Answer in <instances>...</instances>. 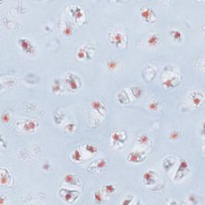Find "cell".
Instances as JSON below:
<instances>
[{
  "mask_svg": "<svg viewBox=\"0 0 205 205\" xmlns=\"http://www.w3.org/2000/svg\"><path fill=\"white\" fill-rule=\"evenodd\" d=\"M59 195L63 198V200H65L66 202H68V203H72V202L75 201L78 199V197H79L78 191H71V190L64 189V188L60 189Z\"/></svg>",
  "mask_w": 205,
  "mask_h": 205,
  "instance_id": "1",
  "label": "cell"
},
{
  "mask_svg": "<svg viewBox=\"0 0 205 205\" xmlns=\"http://www.w3.org/2000/svg\"><path fill=\"white\" fill-rule=\"evenodd\" d=\"M19 44L21 46L22 49L25 52L27 53H32L33 52V46L32 45V43H30V41L27 39V38H21L19 41Z\"/></svg>",
  "mask_w": 205,
  "mask_h": 205,
  "instance_id": "2",
  "label": "cell"
},
{
  "mask_svg": "<svg viewBox=\"0 0 205 205\" xmlns=\"http://www.w3.org/2000/svg\"><path fill=\"white\" fill-rule=\"evenodd\" d=\"M155 172L152 170H148L143 175V181L147 185L154 184L155 182Z\"/></svg>",
  "mask_w": 205,
  "mask_h": 205,
  "instance_id": "3",
  "label": "cell"
},
{
  "mask_svg": "<svg viewBox=\"0 0 205 205\" xmlns=\"http://www.w3.org/2000/svg\"><path fill=\"white\" fill-rule=\"evenodd\" d=\"M153 15L155 16V14L153 13V11H152L151 9L147 8L145 9L144 11H142V16L143 19H145V20L147 22H152L153 21Z\"/></svg>",
  "mask_w": 205,
  "mask_h": 205,
  "instance_id": "4",
  "label": "cell"
},
{
  "mask_svg": "<svg viewBox=\"0 0 205 205\" xmlns=\"http://www.w3.org/2000/svg\"><path fill=\"white\" fill-rule=\"evenodd\" d=\"M65 181L69 184H71V185H78L79 179L75 177L73 175H67L65 177Z\"/></svg>",
  "mask_w": 205,
  "mask_h": 205,
  "instance_id": "5",
  "label": "cell"
},
{
  "mask_svg": "<svg viewBox=\"0 0 205 205\" xmlns=\"http://www.w3.org/2000/svg\"><path fill=\"white\" fill-rule=\"evenodd\" d=\"M159 35H156V34H154V35H152L150 36V38H148L147 40V43H149L151 46H154L156 45L159 42Z\"/></svg>",
  "mask_w": 205,
  "mask_h": 205,
  "instance_id": "6",
  "label": "cell"
},
{
  "mask_svg": "<svg viewBox=\"0 0 205 205\" xmlns=\"http://www.w3.org/2000/svg\"><path fill=\"white\" fill-rule=\"evenodd\" d=\"M115 190V188H114L113 185H111V184H108V185H106L104 188V191H105L106 194L108 195H111L112 194V193H114Z\"/></svg>",
  "mask_w": 205,
  "mask_h": 205,
  "instance_id": "7",
  "label": "cell"
},
{
  "mask_svg": "<svg viewBox=\"0 0 205 205\" xmlns=\"http://www.w3.org/2000/svg\"><path fill=\"white\" fill-rule=\"evenodd\" d=\"M170 34L171 35V37L176 40H180L182 38L181 33L180 32H178V31H171Z\"/></svg>",
  "mask_w": 205,
  "mask_h": 205,
  "instance_id": "8",
  "label": "cell"
},
{
  "mask_svg": "<svg viewBox=\"0 0 205 205\" xmlns=\"http://www.w3.org/2000/svg\"><path fill=\"white\" fill-rule=\"evenodd\" d=\"M113 38H115V43H121L122 39H121V35L120 34H119V33H116V34H111V38L110 39H113Z\"/></svg>",
  "mask_w": 205,
  "mask_h": 205,
  "instance_id": "9",
  "label": "cell"
},
{
  "mask_svg": "<svg viewBox=\"0 0 205 205\" xmlns=\"http://www.w3.org/2000/svg\"><path fill=\"white\" fill-rule=\"evenodd\" d=\"M95 200L96 203L99 204L101 203V201L103 200V197H102V195L99 191H97L95 194Z\"/></svg>",
  "mask_w": 205,
  "mask_h": 205,
  "instance_id": "10",
  "label": "cell"
}]
</instances>
